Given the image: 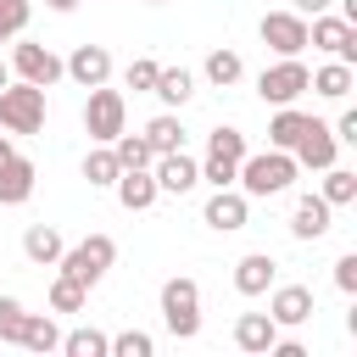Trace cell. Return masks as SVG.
Instances as JSON below:
<instances>
[{"label":"cell","instance_id":"cell-33","mask_svg":"<svg viewBox=\"0 0 357 357\" xmlns=\"http://www.w3.org/2000/svg\"><path fill=\"white\" fill-rule=\"evenodd\" d=\"M112 351H117V357H151V335H145V329H123V335L112 340Z\"/></svg>","mask_w":357,"mask_h":357},{"label":"cell","instance_id":"cell-10","mask_svg":"<svg viewBox=\"0 0 357 357\" xmlns=\"http://www.w3.org/2000/svg\"><path fill=\"white\" fill-rule=\"evenodd\" d=\"M262 39H268L279 56H301V50H307V17H301V11H268V17H262Z\"/></svg>","mask_w":357,"mask_h":357},{"label":"cell","instance_id":"cell-15","mask_svg":"<svg viewBox=\"0 0 357 357\" xmlns=\"http://www.w3.org/2000/svg\"><path fill=\"white\" fill-rule=\"evenodd\" d=\"M273 340H279V324H273L268 312H240V318H234V346H240V351L268 357Z\"/></svg>","mask_w":357,"mask_h":357},{"label":"cell","instance_id":"cell-13","mask_svg":"<svg viewBox=\"0 0 357 357\" xmlns=\"http://www.w3.org/2000/svg\"><path fill=\"white\" fill-rule=\"evenodd\" d=\"M268 318H273L279 329L307 324V318H312V290H307V284H279L273 301H268Z\"/></svg>","mask_w":357,"mask_h":357},{"label":"cell","instance_id":"cell-8","mask_svg":"<svg viewBox=\"0 0 357 357\" xmlns=\"http://www.w3.org/2000/svg\"><path fill=\"white\" fill-rule=\"evenodd\" d=\"M307 78H312V73H307L296 56H284L279 67H268V73L257 78V95H262V100H273V106H290V100H301V95H307Z\"/></svg>","mask_w":357,"mask_h":357},{"label":"cell","instance_id":"cell-19","mask_svg":"<svg viewBox=\"0 0 357 357\" xmlns=\"http://www.w3.org/2000/svg\"><path fill=\"white\" fill-rule=\"evenodd\" d=\"M290 234H296V240L329 234V201H324V195H301V201H296V218H290Z\"/></svg>","mask_w":357,"mask_h":357},{"label":"cell","instance_id":"cell-18","mask_svg":"<svg viewBox=\"0 0 357 357\" xmlns=\"http://www.w3.org/2000/svg\"><path fill=\"white\" fill-rule=\"evenodd\" d=\"M156 195H162V190H156V178H151L145 167H123V173H117V201H123L128 212H145Z\"/></svg>","mask_w":357,"mask_h":357},{"label":"cell","instance_id":"cell-40","mask_svg":"<svg viewBox=\"0 0 357 357\" xmlns=\"http://www.w3.org/2000/svg\"><path fill=\"white\" fill-rule=\"evenodd\" d=\"M11 156H17V151H11V139H6V134H0V167H6V162H11Z\"/></svg>","mask_w":357,"mask_h":357},{"label":"cell","instance_id":"cell-22","mask_svg":"<svg viewBox=\"0 0 357 357\" xmlns=\"http://www.w3.org/2000/svg\"><path fill=\"white\" fill-rule=\"evenodd\" d=\"M17 346H28V351H61V329H56L50 318H39V312H22Z\"/></svg>","mask_w":357,"mask_h":357},{"label":"cell","instance_id":"cell-12","mask_svg":"<svg viewBox=\"0 0 357 357\" xmlns=\"http://www.w3.org/2000/svg\"><path fill=\"white\" fill-rule=\"evenodd\" d=\"M156 190H167V195H184V190H195L201 184V162H190L184 151H167V156H156Z\"/></svg>","mask_w":357,"mask_h":357},{"label":"cell","instance_id":"cell-7","mask_svg":"<svg viewBox=\"0 0 357 357\" xmlns=\"http://www.w3.org/2000/svg\"><path fill=\"white\" fill-rule=\"evenodd\" d=\"M307 45H312V50H329L335 61L351 67V61H357V22H346V17H324V11H318L312 28H307Z\"/></svg>","mask_w":357,"mask_h":357},{"label":"cell","instance_id":"cell-25","mask_svg":"<svg viewBox=\"0 0 357 357\" xmlns=\"http://www.w3.org/2000/svg\"><path fill=\"white\" fill-rule=\"evenodd\" d=\"M151 95H162L167 106H184V100L195 95V78H190L184 67H162V73H156V84H151Z\"/></svg>","mask_w":357,"mask_h":357},{"label":"cell","instance_id":"cell-23","mask_svg":"<svg viewBox=\"0 0 357 357\" xmlns=\"http://www.w3.org/2000/svg\"><path fill=\"white\" fill-rule=\"evenodd\" d=\"M307 89H318L324 100H346V95H351V67H346V61H329V67H318V73L307 78Z\"/></svg>","mask_w":357,"mask_h":357},{"label":"cell","instance_id":"cell-27","mask_svg":"<svg viewBox=\"0 0 357 357\" xmlns=\"http://www.w3.org/2000/svg\"><path fill=\"white\" fill-rule=\"evenodd\" d=\"M329 206H351L357 201V173L351 167H324V190H318Z\"/></svg>","mask_w":357,"mask_h":357},{"label":"cell","instance_id":"cell-41","mask_svg":"<svg viewBox=\"0 0 357 357\" xmlns=\"http://www.w3.org/2000/svg\"><path fill=\"white\" fill-rule=\"evenodd\" d=\"M45 6H50V11H73L78 0H45Z\"/></svg>","mask_w":357,"mask_h":357},{"label":"cell","instance_id":"cell-31","mask_svg":"<svg viewBox=\"0 0 357 357\" xmlns=\"http://www.w3.org/2000/svg\"><path fill=\"white\" fill-rule=\"evenodd\" d=\"M84 296H89V284H78L73 273H56V284H50V307H56V312H78Z\"/></svg>","mask_w":357,"mask_h":357},{"label":"cell","instance_id":"cell-32","mask_svg":"<svg viewBox=\"0 0 357 357\" xmlns=\"http://www.w3.org/2000/svg\"><path fill=\"white\" fill-rule=\"evenodd\" d=\"M117 173H123V167H117L112 145H100V151L84 156V178H89V184H117Z\"/></svg>","mask_w":357,"mask_h":357},{"label":"cell","instance_id":"cell-5","mask_svg":"<svg viewBox=\"0 0 357 357\" xmlns=\"http://www.w3.org/2000/svg\"><path fill=\"white\" fill-rule=\"evenodd\" d=\"M112 262H117L112 234H89V240H78L73 251H61V273H73L78 284H100Z\"/></svg>","mask_w":357,"mask_h":357},{"label":"cell","instance_id":"cell-6","mask_svg":"<svg viewBox=\"0 0 357 357\" xmlns=\"http://www.w3.org/2000/svg\"><path fill=\"white\" fill-rule=\"evenodd\" d=\"M240 156H245V134H240V128H212V139H206V162H201V178L218 184V190L234 184Z\"/></svg>","mask_w":357,"mask_h":357},{"label":"cell","instance_id":"cell-11","mask_svg":"<svg viewBox=\"0 0 357 357\" xmlns=\"http://www.w3.org/2000/svg\"><path fill=\"white\" fill-rule=\"evenodd\" d=\"M11 67H17L22 84H39V89H50L61 78V56H50L45 45H17L11 50Z\"/></svg>","mask_w":357,"mask_h":357},{"label":"cell","instance_id":"cell-20","mask_svg":"<svg viewBox=\"0 0 357 357\" xmlns=\"http://www.w3.org/2000/svg\"><path fill=\"white\" fill-rule=\"evenodd\" d=\"M33 195V162L28 156H11L0 167V206H22Z\"/></svg>","mask_w":357,"mask_h":357},{"label":"cell","instance_id":"cell-16","mask_svg":"<svg viewBox=\"0 0 357 357\" xmlns=\"http://www.w3.org/2000/svg\"><path fill=\"white\" fill-rule=\"evenodd\" d=\"M245 201H251V195H240V190H229V184H223V190L206 201V223H212V229H223V234L245 229V212H251Z\"/></svg>","mask_w":357,"mask_h":357},{"label":"cell","instance_id":"cell-35","mask_svg":"<svg viewBox=\"0 0 357 357\" xmlns=\"http://www.w3.org/2000/svg\"><path fill=\"white\" fill-rule=\"evenodd\" d=\"M156 73H162V67H156V61H145V56H139V61H128V89H151V84H156Z\"/></svg>","mask_w":357,"mask_h":357},{"label":"cell","instance_id":"cell-9","mask_svg":"<svg viewBox=\"0 0 357 357\" xmlns=\"http://www.w3.org/2000/svg\"><path fill=\"white\" fill-rule=\"evenodd\" d=\"M335 151H340V139L318 123V117H307V128H301V139L290 145V156H296V167H335Z\"/></svg>","mask_w":357,"mask_h":357},{"label":"cell","instance_id":"cell-29","mask_svg":"<svg viewBox=\"0 0 357 357\" xmlns=\"http://www.w3.org/2000/svg\"><path fill=\"white\" fill-rule=\"evenodd\" d=\"M61 351H67V357H106L112 340H106L100 329H73V335H61Z\"/></svg>","mask_w":357,"mask_h":357},{"label":"cell","instance_id":"cell-1","mask_svg":"<svg viewBox=\"0 0 357 357\" xmlns=\"http://www.w3.org/2000/svg\"><path fill=\"white\" fill-rule=\"evenodd\" d=\"M301 167H296V156L290 151H262V156H240V195H279V190H290V178H296Z\"/></svg>","mask_w":357,"mask_h":357},{"label":"cell","instance_id":"cell-28","mask_svg":"<svg viewBox=\"0 0 357 357\" xmlns=\"http://www.w3.org/2000/svg\"><path fill=\"white\" fill-rule=\"evenodd\" d=\"M112 156H117V167H151V162H156V151H151L139 134H117V139H112Z\"/></svg>","mask_w":357,"mask_h":357},{"label":"cell","instance_id":"cell-30","mask_svg":"<svg viewBox=\"0 0 357 357\" xmlns=\"http://www.w3.org/2000/svg\"><path fill=\"white\" fill-rule=\"evenodd\" d=\"M240 73H245V61H240L234 50H212V56H206V78H212L218 89H229V84H240Z\"/></svg>","mask_w":357,"mask_h":357},{"label":"cell","instance_id":"cell-3","mask_svg":"<svg viewBox=\"0 0 357 357\" xmlns=\"http://www.w3.org/2000/svg\"><path fill=\"white\" fill-rule=\"evenodd\" d=\"M0 128L6 134H39L45 128V89L39 84H6L0 89Z\"/></svg>","mask_w":357,"mask_h":357},{"label":"cell","instance_id":"cell-24","mask_svg":"<svg viewBox=\"0 0 357 357\" xmlns=\"http://www.w3.org/2000/svg\"><path fill=\"white\" fill-rule=\"evenodd\" d=\"M145 145H151L156 156H167V151H184V128H178V117H173V112L151 117V123H145Z\"/></svg>","mask_w":357,"mask_h":357},{"label":"cell","instance_id":"cell-14","mask_svg":"<svg viewBox=\"0 0 357 357\" xmlns=\"http://www.w3.org/2000/svg\"><path fill=\"white\" fill-rule=\"evenodd\" d=\"M61 73H67V78H78L84 89H95V84H106V78H112V56H106L100 45H78V50L61 61Z\"/></svg>","mask_w":357,"mask_h":357},{"label":"cell","instance_id":"cell-26","mask_svg":"<svg viewBox=\"0 0 357 357\" xmlns=\"http://www.w3.org/2000/svg\"><path fill=\"white\" fill-rule=\"evenodd\" d=\"M301 128H307V112H296V106H279V117L268 123V145H273V151H290V145L301 139Z\"/></svg>","mask_w":357,"mask_h":357},{"label":"cell","instance_id":"cell-39","mask_svg":"<svg viewBox=\"0 0 357 357\" xmlns=\"http://www.w3.org/2000/svg\"><path fill=\"white\" fill-rule=\"evenodd\" d=\"M324 6H329V0H296V11H301V17H307V11H312V17H318V11H324Z\"/></svg>","mask_w":357,"mask_h":357},{"label":"cell","instance_id":"cell-36","mask_svg":"<svg viewBox=\"0 0 357 357\" xmlns=\"http://www.w3.org/2000/svg\"><path fill=\"white\" fill-rule=\"evenodd\" d=\"M0 22H6L11 33H22V28H28V0H0Z\"/></svg>","mask_w":357,"mask_h":357},{"label":"cell","instance_id":"cell-21","mask_svg":"<svg viewBox=\"0 0 357 357\" xmlns=\"http://www.w3.org/2000/svg\"><path fill=\"white\" fill-rule=\"evenodd\" d=\"M22 251H28V262H39V268H50V262H61V234L50 229V223H33L28 234H22Z\"/></svg>","mask_w":357,"mask_h":357},{"label":"cell","instance_id":"cell-42","mask_svg":"<svg viewBox=\"0 0 357 357\" xmlns=\"http://www.w3.org/2000/svg\"><path fill=\"white\" fill-rule=\"evenodd\" d=\"M6 84H11V67H6V61H0V89H6Z\"/></svg>","mask_w":357,"mask_h":357},{"label":"cell","instance_id":"cell-38","mask_svg":"<svg viewBox=\"0 0 357 357\" xmlns=\"http://www.w3.org/2000/svg\"><path fill=\"white\" fill-rule=\"evenodd\" d=\"M329 134H335L340 145H357V112H340V123H335Z\"/></svg>","mask_w":357,"mask_h":357},{"label":"cell","instance_id":"cell-43","mask_svg":"<svg viewBox=\"0 0 357 357\" xmlns=\"http://www.w3.org/2000/svg\"><path fill=\"white\" fill-rule=\"evenodd\" d=\"M6 39H11V28H6V22H0V45H6Z\"/></svg>","mask_w":357,"mask_h":357},{"label":"cell","instance_id":"cell-4","mask_svg":"<svg viewBox=\"0 0 357 357\" xmlns=\"http://www.w3.org/2000/svg\"><path fill=\"white\" fill-rule=\"evenodd\" d=\"M123 123H128V100H123L117 89L95 84L89 100H84V128H89V139H95V145H112V139L123 134Z\"/></svg>","mask_w":357,"mask_h":357},{"label":"cell","instance_id":"cell-37","mask_svg":"<svg viewBox=\"0 0 357 357\" xmlns=\"http://www.w3.org/2000/svg\"><path fill=\"white\" fill-rule=\"evenodd\" d=\"M335 284H340V290H346V296H351V290H357V251H351V257H340V262H335Z\"/></svg>","mask_w":357,"mask_h":357},{"label":"cell","instance_id":"cell-34","mask_svg":"<svg viewBox=\"0 0 357 357\" xmlns=\"http://www.w3.org/2000/svg\"><path fill=\"white\" fill-rule=\"evenodd\" d=\"M17 329H22V307H17L11 296H0V340L17 346Z\"/></svg>","mask_w":357,"mask_h":357},{"label":"cell","instance_id":"cell-17","mask_svg":"<svg viewBox=\"0 0 357 357\" xmlns=\"http://www.w3.org/2000/svg\"><path fill=\"white\" fill-rule=\"evenodd\" d=\"M273 273H279V262H273L268 251H251V257L234 262V290H240V296H262V290L273 284Z\"/></svg>","mask_w":357,"mask_h":357},{"label":"cell","instance_id":"cell-44","mask_svg":"<svg viewBox=\"0 0 357 357\" xmlns=\"http://www.w3.org/2000/svg\"><path fill=\"white\" fill-rule=\"evenodd\" d=\"M151 6H167V0H151Z\"/></svg>","mask_w":357,"mask_h":357},{"label":"cell","instance_id":"cell-2","mask_svg":"<svg viewBox=\"0 0 357 357\" xmlns=\"http://www.w3.org/2000/svg\"><path fill=\"white\" fill-rule=\"evenodd\" d=\"M162 324L173 340H195L201 335V284L195 279H167L162 284Z\"/></svg>","mask_w":357,"mask_h":357}]
</instances>
